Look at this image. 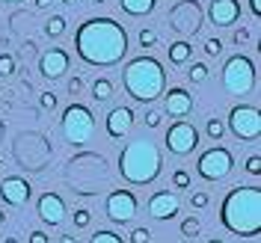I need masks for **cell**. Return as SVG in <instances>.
Wrapping results in <instances>:
<instances>
[{
    "label": "cell",
    "instance_id": "obj_19",
    "mask_svg": "<svg viewBox=\"0 0 261 243\" xmlns=\"http://www.w3.org/2000/svg\"><path fill=\"white\" fill-rule=\"evenodd\" d=\"M119 6H122V12H125V15L143 18V15H151V12H154L158 0H119Z\"/></svg>",
    "mask_w": 261,
    "mask_h": 243
},
{
    "label": "cell",
    "instance_id": "obj_36",
    "mask_svg": "<svg viewBox=\"0 0 261 243\" xmlns=\"http://www.w3.org/2000/svg\"><path fill=\"white\" fill-rule=\"evenodd\" d=\"M246 172H249V175H261V157L258 154H252V157L246 160Z\"/></svg>",
    "mask_w": 261,
    "mask_h": 243
},
{
    "label": "cell",
    "instance_id": "obj_24",
    "mask_svg": "<svg viewBox=\"0 0 261 243\" xmlns=\"http://www.w3.org/2000/svg\"><path fill=\"white\" fill-rule=\"evenodd\" d=\"M89 243H125V240H122V234H116V231H107V228H101V231H95V234L89 237Z\"/></svg>",
    "mask_w": 261,
    "mask_h": 243
},
{
    "label": "cell",
    "instance_id": "obj_17",
    "mask_svg": "<svg viewBox=\"0 0 261 243\" xmlns=\"http://www.w3.org/2000/svg\"><path fill=\"white\" fill-rule=\"evenodd\" d=\"M163 110L172 116V119H184V116H190V110H193V95L187 89H181V86H172L163 95Z\"/></svg>",
    "mask_w": 261,
    "mask_h": 243
},
{
    "label": "cell",
    "instance_id": "obj_2",
    "mask_svg": "<svg viewBox=\"0 0 261 243\" xmlns=\"http://www.w3.org/2000/svg\"><path fill=\"white\" fill-rule=\"evenodd\" d=\"M220 223L226 231L241 237H258L261 234V187H231L220 205Z\"/></svg>",
    "mask_w": 261,
    "mask_h": 243
},
{
    "label": "cell",
    "instance_id": "obj_12",
    "mask_svg": "<svg viewBox=\"0 0 261 243\" xmlns=\"http://www.w3.org/2000/svg\"><path fill=\"white\" fill-rule=\"evenodd\" d=\"M68 68H71V57L63 48H48L39 57V71L45 80H60Z\"/></svg>",
    "mask_w": 261,
    "mask_h": 243
},
{
    "label": "cell",
    "instance_id": "obj_44",
    "mask_svg": "<svg viewBox=\"0 0 261 243\" xmlns=\"http://www.w3.org/2000/svg\"><path fill=\"white\" fill-rule=\"evenodd\" d=\"M3 223H6V211H3V208H0V226H3Z\"/></svg>",
    "mask_w": 261,
    "mask_h": 243
},
{
    "label": "cell",
    "instance_id": "obj_26",
    "mask_svg": "<svg viewBox=\"0 0 261 243\" xmlns=\"http://www.w3.org/2000/svg\"><path fill=\"white\" fill-rule=\"evenodd\" d=\"M208 137H211L214 143H220V140H223V133H226V125H223V122H220V119H208Z\"/></svg>",
    "mask_w": 261,
    "mask_h": 243
},
{
    "label": "cell",
    "instance_id": "obj_38",
    "mask_svg": "<svg viewBox=\"0 0 261 243\" xmlns=\"http://www.w3.org/2000/svg\"><path fill=\"white\" fill-rule=\"evenodd\" d=\"M81 89H83L81 77H71V80H68V92H71V95H81Z\"/></svg>",
    "mask_w": 261,
    "mask_h": 243
},
{
    "label": "cell",
    "instance_id": "obj_21",
    "mask_svg": "<svg viewBox=\"0 0 261 243\" xmlns=\"http://www.w3.org/2000/svg\"><path fill=\"white\" fill-rule=\"evenodd\" d=\"M113 98V83L107 80V77H98L95 83H92V101H110Z\"/></svg>",
    "mask_w": 261,
    "mask_h": 243
},
{
    "label": "cell",
    "instance_id": "obj_15",
    "mask_svg": "<svg viewBox=\"0 0 261 243\" xmlns=\"http://www.w3.org/2000/svg\"><path fill=\"white\" fill-rule=\"evenodd\" d=\"M36 213H39V220H42L45 226H63V223H65V202H63V196H57V193L39 196Z\"/></svg>",
    "mask_w": 261,
    "mask_h": 243
},
{
    "label": "cell",
    "instance_id": "obj_14",
    "mask_svg": "<svg viewBox=\"0 0 261 243\" xmlns=\"http://www.w3.org/2000/svg\"><path fill=\"white\" fill-rule=\"evenodd\" d=\"M181 211V202L175 190H158V193H151L148 199V213H151V220H172V217H178Z\"/></svg>",
    "mask_w": 261,
    "mask_h": 243
},
{
    "label": "cell",
    "instance_id": "obj_1",
    "mask_svg": "<svg viewBox=\"0 0 261 243\" xmlns=\"http://www.w3.org/2000/svg\"><path fill=\"white\" fill-rule=\"evenodd\" d=\"M74 48L83 63L110 68L128 53V30L113 18H89L74 33Z\"/></svg>",
    "mask_w": 261,
    "mask_h": 243
},
{
    "label": "cell",
    "instance_id": "obj_25",
    "mask_svg": "<svg viewBox=\"0 0 261 243\" xmlns=\"http://www.w3.org/2000/svg\"><path fill=\"white\" fill-rule=\"evenodd\" d=\"M172 187L175 190H190V172L187 169H175L172 172Z\"/></svg>",
    "mask_w": 261,
    "mask_h": 243
},
{
    "label": "cell",
    "instance_id": "obj_48",
    "mask_svg": "<svg viewBox=\"0 0 261 243\" xmlns=\"http://www.w3.org/2000/svg\"><path fill=\"white\" fill-rule=\"evenodd\" d=\"M6 3H21V0H6Z\"/></svg>",
    "mask_w": 261,
    "mask_h": 243
},
{
    "label": "cell",
    "instance_id": "obj_50",
    "mask_svg": "<svg viewBox=\"0 0 261 243\" xmlns=\"http://www.w3.org/2000/svg\"><path fill=\"white\" fill-rule=\"evenodd\" d=\"M0 166H3V157H0Z\"/></svg>",
    "mask_w": 261,
    "mask_h": 243
},
{
    "label": "cell",
    "instance_id": "obj_40",
    "mask_svg": "<svg viewBox=\"0 0 261 243\" xmlns=\"http://www.w3.org/2000/svg\"><path fill=\"white\" fill-rule=\"evenodd\" d=\"M249 9H252L255 18H261V0H249Z\"/></svg>",
    "mask_w": 261,
    "mask_h": 243
},
{
    "label": "cell",
    "instance_id": "obj_35",
    "mask_svg": "<svg viewBox=\"0 0 261 243\" xmlns=\"http://www.w3.org/2000/svg\"><path fill=\"white\" fill-rule=\"evenodd\" d=\"M148 237H151L148 228H134L130 231V243H148Z\"/></svg>",
    "mask_w": 261,
    "mask_h": 243
},
{
    "label": "cell",
    "instance_id": "obj_39",
    "mask_svg": "<svg viewBox=\"0 0 261 243\" xmlns=\"http://www.w3.org/2000/svg\"><path fill=\"white\" fill-rule=\"evenodd\" d=\"M30 243H50L45 231H30Z\"/></svg>",
    "mask_w": 261,
    "mask_h": 243
},
{
    "label": "cell",
    "instance_id": "obj_3",
    "mask_svg": "<svg viewBox=\"0 0 261 243\" xmlns=\"http://www.w3.org/2000/svg\"><path fill=\"white\" fill-rule=\"evenodd\" d=\"M161 169H163L161 148L154 146L151 140H134L119 154V175L128 184H134V187L151 184L161 175Z\"/></svg>",
    "mask_w": 261,
    "mask_h": 243
},
{
    "label": "cell",
    "instance_id": "obj_27",
    "mask_svg": "<svg viewBox=\"0 0 261 243\" xmlns=\"http://www.w3.org/2000/svg\"><path fill=\"white\" fill-rule=\"evenodd\" d=\"M199 231H202V226H199L196 217H187V220L181 223V234H184V237H199Z\"/></svg>",
    "mask_w": 261,
    "mask_h": 243
},
{
    "label": "cell",
    "instance_id": "obj_22",
    "mask_svg": "<svg viewBox=\"0 0 261 243\" xmlns=\"http://www.w3.org/2000/svg\"><path fill=\"white\" fill-rule=\"evenodd\" d=\"M65 33V18L63 15H50L48 21H45V36L48 39H60Z\"/></svg>",
    "mask_w": 261,
    "mask_h": 243
},
{
    "label": "cell",
    "instance_id": "obj_47",
    "mask_svg": "<svg viewBox=\"0 0 261 243\" xmlns=\"http://www.w3.org/2000/svg\"><path fill=\"white\" fill-rule=\"evenodd\" d=\"M63 3H77V0H63Z\"/></svg>",
    "mask_w": 261,
    "mask_h": 243
},
{
    "label": "cell",
    "instance_id": "obj_45",
    "mask_svg": "<svg viewBox=\"0 0 261 243\" xmlns=\"http://www.w3.org/2000/svg\"><path fill=\"white\" fill-rule=\"evenodd\" d=\"M208 243H226V240H220V237H211V240H208Z\"/></svg>",
    "mask_w": 261,
    "mask_h": 243
},
{
    "label": "cell",
    "instance_id": "obj_4",
    "mask_svg": "<svg viewBox=\"0 0 261 243\" xmlns=\"http://www.w3.org/2000/svg\"><path fill=\"white\" fill-rule=\"evenodd\" d=\"M122 83L128 89V95L140 104H151L163 95L166 89V71L154 57H137L125 65L122 71Z\"/></svg>",
    "mask_w": 261,
    "mask_h": 243
},
{
    "label": "cell",
    "instance_id": "obj_49",
    "mask_svg": "<svg viewBox=\"0 0 261 243\" xmlns=\"http://www.w3.org/2000/svg\"><path fill=\"white\" fill-rule=\"evenodd\" d=\"M92 3H104V0H92Z\"/></svg>",
    "mask_w": 261,
    "mask_h": 243
},
{
    "label": "cell",
    "instance_id": "obj_6",
    "mask_svg": "<svg viewBox=\"0 0 261 243\" xmlns=\"http://www.w3.org/2000/svg\"><path fill=\"white\" fill-rule=\"evenodd\" d=\"M255 77H258V68L244 53L228 57L223 65V86L228 95H249L255 89Z\"/></svg>",
    "mask_w": 261,
    "mask_h": 243
},
{
    "label": "cell",
    "instance_id": "obj_42",
    "mask_svg": "<svg viewBox=\"0 0 261 243\" xmlns=\"http://www.w3.org/2000/svg\"><path fill=\"white\" fill-rule=\"evenodd\" d=\"M54 0H36V9H48Z\"/></svg>",
    "mask_w": 261,
    "mask_h": 243
},
{
    "label": "cell",
    "instance_id": "obj_46",
    "mask_svg": "<svg viewBox=\"0 0 261 243\" xmlns=\"http://www.w3.org/2000/svg\"><path fill=\"white\" fill-rule=\"evenodd\" d=\"M6 243H18V240H15V237H6Z\"/></svg>",
    "mask_w": 261,
    "mask_h": 243
},
{
    "label": "cell",
    "instance_id": "obj_5",
    "mask_svg": "<svg viewBox=\"0 0 261 243\" xmlns=\"http://www.w3.org/2000/svg\"><path fill=\"white\" fill-rule=\"evenodd\" d=\"M60 130H63L65 143H71L74 148H83L95 133V116L83 104H68L63 110V119H60Z\"/></svg>",
    "mask_w": 261,
    "mask_h": 243
},
{
    "label": "cell",
    "instance_id": "obj_33",
    "mask_svg": "<svg viewBox=\"0 0 261 243\" xmlns=\"http://www.w3.org/2000/svg\"><path fill=\"white\" fill-rule=\"evenodd\" d=\"M205 53H208V57H220V53H223V42H220V39H208V42H205Z\"/></svg>",
    "mask_w": 261,
    "mask_h": 243
},
{
    "label": "cell",
    "instance_id": "obj_37",
    "mask_svg": "<svg viewBox=\"0 0 261 243\" xmlns=\"http://www.w3.org/2000/svg\"><path fill=\"white\" fill-rule=\"evenodd\" d=\"M249 36H252V33H249V27L234 30V45H246V42H249Z\"/></svg>",
    "mask_w": 261,
    "mask_h": 243
},
{
    "label": "cell",
    "instance_id": "obj_41",
    "mask_svg": "<svg viewBox=\"0 0 261 243\" xmlns=\"http://www.w3.org/2000/svg\"><path fill=\"white\" fill-rule=\"evenodd\" d=\"M21 53H24V57H36V42H27V45H24V50H21Z\"/></svg>",
    "mask_w": 261,
    "mask_h": 243
},
{
    "label": "cell",
    "instance_id": "obj_18",
    "mask_svg": "<svg viewBox=\"0 0 261 243\" xmlns=\"http://www.w3.org/2000/svg\"><path fill=\"white\" fill-rule=\"evenodd\" d=\"M104 128H107L110 140H122L134 128V110L130 107H113L110 116H107V122H104Z\"/></svg>",
    "mask_w": 261,
    "mask_h": 243
},
{
    "label": "cell",
    "instance_id": "obj_32",
    "mask_svg": "<svg viewBox=\"0 0 261 243\" xmlns=\"http://www.w3.org/2000/svg\"><path fill=\"white\" fill-rule=\"evenodd\" d=\"M158 45V33L154 30H140V48H151Z\"/></svg>",
    "mask_w": 261,
    "mask_h": 243
},
{
    "label": "cell",
    "instance_id": "obj_23",
    "mask_svg": "<svg viewBox=\"0 0 261 243\" xmlns=\"http://www.w3.org/2000/svg\"><path fill=\"white\" fill-rule=\"evenodd\" d=\"M208 71H211V68H208L205 63H190L187 65V80L190 83H205L208 80Z\"/></svg>",
    "mask_w": 261,
    "mask_h": 243
},
{
    "label": "cell",
    "instance_id": "obj_28",
    "mask_svg": "<svg viewBox=\"0 0 261 243\" xmlns=\"http://www.w3.org/2000/svg\"><path fill=\"white\" fill-rule=\"evenodd\" d=\"M15 74V57L12 53H0V77Z\"/></svg>",
    "mask_w": 261,
    "mask_h": 243
},
{
    "label": "cell",
    "instance_id": "obj_31",
    "mask_svg": "<svg viewBox=\"0 0 261 243\" xmlns=\"http://www.w3.org/2000/svg\"><path fill=\"white\" fill-rule=\"evenodd\" d=\"M71 220H74V226H77V228H86V226H89V223H92V213L86 211V208H77V211H74V217H71Z\"/></svg>",
    "mask_w": 261,
    "mask_h": 243
},
{
    "label": "cell",
    "instance_id": "obj_29",
    "mask_svg": "<svg viewBox=\"0 0 261 243\" xmlns=\"http://www.w3.org/2000/svg\"><path fill=\"white\" fill-rule=\"evenodd\" d=\"M208 202H211V199H208V193H205V190H196V193H190V205H193V211H205V208H208Z\"/></svg>",
    "mask_w": 261,
    "mask_h": 243
},
{
    "label": "cell",
    "instance_id": "obj_30",
    "mask_svg": "<svg viewBox=\"0 0 261 243\" xmlns=\"http://www.w3.org/2000/svg\"><path fill=\"white\" fill-rule=\"evenodd\" d=\"M39 104H42V110H57V104H60V95H57V92H42V95H39Z\"/></svg>",
    "mask_w": 261,
    "mask_h": 243
},
{
    "label": "cell",
    "instance_id": "obj_7",
    "mask_svg": "<svg viewBox=\"0 0 261 243\" xmlns=\"http://www.w3.org/2000/svg\"><path fill=\"white\" fill-rule=\"evenodd\" d=\"M231 166H234L231 151L223 148V146H214V148H208V151H202V154H199L196 172H199L205 181H223L228 172H231Z\"/></svg>",
    "mask_w": 261,
    "mask_h": 243
},
{
    "label": "cell",
    "instance_id": "obj_11",
    "mask_svg": "<svg viewBox=\"0 0 261 243\" xmlns=\"http://www.w3.org/2000/svg\"><path fill=\"white\" fill-rule=\"evenodd\" d=\"M196 146H199V130H196L190 122H184V119L172 122V128L166 130V148H169L172 154L184 157V154L196 151Z\"/></svg>",
    "mask_w": 261,
    "mask_h": 243
},
{
    "label": "cell",
    "instance_id": "obj_34",
    "mask_svg": "<svg viewBox=\"0 0 261 243\" xmlns=\"http://www.w3.org/2000/svg\"><path fill=\"white\" fill-rule=\"evenodd\" d=\"M161 110H146V119H143V122H146V128H161Z\"/></svg>",
    "mask_w": 261,
    "mask_h": 243
},
{
    "label": "cell",
    "instance_id": "obj_8",
    "mask_svg": "<svg viewBox=\"0 0 261 243\" xmlns=\"http://www.w3.org/2000/svg\"><path fill=\"white\" fill-rule=\"evenodd\" d=\"M228 130H231L238 140H258V133H261L258 107H252V104H238V107L228 113Z\"/></svg>",
    "mask_w": 261,
    "mask_h": 243
},
{
    "label": "cell",
    "instance_id": "obj_16",
    "mask_svg": "<svg viewBox=\"0 0 261 243\" xmlns=\"http://www.w3.org/2000/svg\"><path fill=\"white\" fill-rule=\"evenodd\" d=\"M208 18H211L214 27H220V30L238 24V18H241V0H211Z\"/></svg>",
    "mask_w": 261,
    "mask_h": 243
},
{
    "label": "cell",
    "instance_id": "obj_10",
    "mask_svg": "<svg viewBox=\"0 0 261 243\" xmlns=\"http://www.w3.org/2000/svg\"><path fill=\"white\" fill-rule=\"evenodd\" d=\"M137 196L130 193V190H113V193L107 196V205H104V211H107V220L116 223V226H125V223H134V217H137Z\"/></svg>",
    "mask_w": 261,
    "mask_h": 243
},
{
    "label": "cell",
    "instance_id": "obj_9",
    "mask_svg": "<svg viewBox=\"0 0 261 243\" xmlns=\"http://www.w3.org/2000/svg\"><path fill=\"white\" fill-rule=\"evenodd\" d=\"M169 24H172V30H178L181 36H196V33L202 30V9H199V0L175 3L172 12H169Z\"/></svg>",
    "mask_w": 261,
    "mask_h": 243
},
{
    "label": "cell",
    "instance_id": "obj_20",
    "mask_svg": "<svg viewBox=\"0 0 261 243\" xmlns=\"http://www.w3.org/2000/svg\"><path fill=\"white\" fill-rule=\"evenodd\" d=\"M166 53H169V63L172 65H184V63H190V57H193V45L187 39H181V42H172Z\"/></svg>",
    "mask_w": 261,
    "mask_h": 243
},
{
    "label": "cell",
    "instance_id": "obj_43",
    "mask_svg": "<svg viewBox=\"0 0 261 243\" xmlns=\"http://www.w3.org/2000/svg\"><path fill=\"white\" fill-rule=\"evenodd\" d=\"M60 243H77V240H74L71 234H63V237H60Z\"/></svg>",
    "mask_w": 261,
    "mask_h": 243
},
{
    "label": "cell",
    "instance_id": "obj_13",
    "mask_svg": "<svg viewBox=\"0 0 261 243\" xmlns=\"http://www.w3.org/2000/svg\"><path fill=\"white\" fill-rule=\"evenodd\" d=\"M33 196V187L27 178H21V175H9V178H3L0 184V199L9 205V208H21V205H27Z\"/></svg>",
    "mask_w": 261,
    "mask_h": 243
}]
</instances>
